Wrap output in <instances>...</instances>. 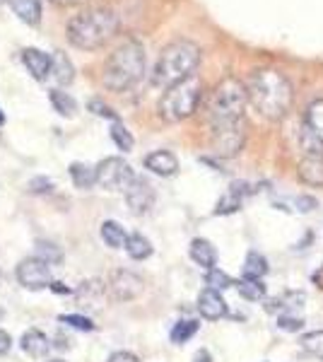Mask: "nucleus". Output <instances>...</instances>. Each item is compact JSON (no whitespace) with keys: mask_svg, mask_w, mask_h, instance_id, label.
Wrapping results in <instances>:
<instances>
[{"mask_svg":"<svg viewBox=\"0 0 323 362\" xmlns=\"http://www.w3.org/2000/svg\"><path fill=\"white\" fill-rule=\"evenodd\" d=\"M246 92H249L251 107L268 121L285 119L292 107V99H295L292 83L285 73L275 68L254 70L246 80Z\"/></svg>","mask_w":323,"mask_h":362,"instance_id":"f257e3e1","label":"nucleus"},{"mask_svg":"<svg viewBox=\"0 0 323 362\" xmlns=\"http://www.w3.org/2000/svg\"><path fill=\"white\" fill-rule=\"evenodd\" d=\"M116 32H119V15L104 5L80 10L78 15L70 17L66 29L68 42L82 51L102 49L116 37Z\"/></svg>","mask_w":323,"mask_h":362,"instance_id":"f03ea898","label":"nucleus"},{"mask_svg":"<svg viewBox=\"0 0 323 362\" xmlns=\"http://www.w3.org/2000/svg\"><path fill=\"white\" fill-rule=\"evenodd\" d=\"M145 75V46L138 39H126L104 61L102 83L109 92H128Z\"/></svg>","mask_w":323,"mask_h":362,"instance_id":"7ed1b4c3","label":"nucleus"},{"mask_svg":"<svg viewBox=\"0 0 323 362\" xmlns=\"http://www.w3.org/2000/svg\"><path fill=\"white\" fill-rule=\"evenodd\" d=\"M198 63H201V46L193 44L191 39H176L162 49L155 68H152V83L169 90V87L193 78Z\"/></svg>","mask_w":323,"mask_h":362,"instance_id":"20e7f679","label":"nucleus"},{"mask_svg":"<svg viewBox=\"0 0 323 362\" xmlns=\"http://www.w3.org/2000/svg\"><path fill=\"white\" fill-rule=\"evenodd\" d=\"M249 104V92L246 83L237 78H225L215 85L205 102V116H208L210 128L217 126H232L244 121V109Z\"/></svg>","mask_w":323,"mask_h":362,"instance_id":"39448f33","label":"nucleus"},{"mask_svg":"<svg viewBox=\"0 0 323 362\" xmlns=\"http://www.w3.org/2000/svg\"><path fill=\"white\" fill-rule=\"evenodd\" d=\"M203 99V83L193 75V78L184 80V83L169 87L160 99V116L169 124H179V121L189 119L196 114L198 104Z\"/></svg>","mask_w":323,"mask_h":362,"instance_id":"423d86ee","label":"nucleus"},{"mask_svg":"<svg viewBox=\"0 0 323 362\" xmlns=\"http://www.w3.org/2000/svg\"><path fill=\"white\" fill-rule=\"evenodd\" d=\"M133 167L121 157H107L97 165V184L107 191H126L133 184Z\"/></svg>","mask_w":323,"mask_h":362,"instance_id":"0eeeda50","label":"nucleus"},{"mask_svg":"<svg viewBox=\"0 0 323 362\" xmlns=\"http://www.w3.org/2000/svg\"><path fill=\"white\" fill-rule=\"evenodd\" d=\"M299 140L304 153H323V99H314L307 107Z\"/></svg>","mask_w":323,"mask_h":362,"instance_id":"6e6552de","label":"nucleus"},{"mask_svg":"<svg viewBox=\"0 0 323 362\" xmlns=\"http://www.w3.org/2000/svg\"><path fill=\"white\" fill-rule=\"evenodd\" d=\"M210 131H213V150L220 157H234L244 148V140H246L244 121L232 126H217L210 128Z\"/></svg>","mask_w":323,"mask_h":362,"instance_id":"1a4fd4ad","label":"nucleus"},{"mask_svg":"<svg viewBox=\"0 0 323 362\" xmlns=\"http://www.w3.org/2000/svg\"><path fill=\"white\" fill-rule=\"evenodd\" d=\"M51 264L39 256H32V259H25L20 266H17V280L20 285H25L27 290H44L51 288Z\"/></svg>","mask_w":323,"mask_h":362,"instance_id":"9d476101","label":"nucleus"},{"mask_svg":"<svg viewBox=\"0 0 323 362\" xmlns=\"http://www.w3.org/2000/svg\"><path fill=\"white\" fill-rule=\"evenodd\" d=\"M126 203H128V208H131V213L135 215L150 213V208L155 206V189H152L150 181L135 177L133 184L126 189Z\"/></svg>","mask_w":323,"mask_h":362,"instance_id":"9b49d317","label":"nucleus"},{"mask_svg":"<svg viewBox=\"0 0 323 362\" xmlns=\"http://www.w3.org/2000/svg\"><path fill=\"white\" fill-rule=\"evenodd\" d=\"M109 288H111V295L116 300H133L143 293V278L135 276L131 271H116L114 276L109 280Z\"/></svg>","mask_w":323,"mask_h":362,"instance_id":"f8f14e48","label":"nucleus"},{"mask_svg":"<svg viewBox=\"0 0 323 362\" xmlns=\"http://www.w3.org/2000/svg\"><path fill=\"white\" fill-rule=\"evenodd\" d=\"M22 63L27 66L29 75L39 83H44L46 78H51V68H54V56L44 54L41 49H34V46H27L22 49Z\"/></svg>","mask_w":323,"mask_h":362,"instance_id":"ddd939ff","label":"nucleus"},{"mask_svg":"<svg viewBox=\"0 0 323 362\" xmlns=\"http://www.w3.org/2000/svg\"><path fill=\"white\" fill-rule=\"evenodd\" d=\"M299 179L307 186H323V153H304L299 160Z\"/></svg>","mask_w":323,"mask_h":362,"instance_id":"4468645a","label":"nucleus"},{"mask_svg":"<svg viewBox=\"0 0 323 362\" xmlns=\"http://www.w3.org/2000/svg\"><path fill=\"white\" fill-rule=\"evenodd\" d=\"M145 169H150L157 177H174L179 172V160L169 150H155L145 157Z\"/></svg>","mask_w":323,"mask_h":362,"instance_id":"2eb2a0df","label":"nucleus"},{"mask_svg":"<svg viewBox=\"0 0 323 362\" xmlns=\"http://www.w3.org/2000/svg\"><path fill=\"white\" fill-rule=\"evenodd\" d=\"M198 312H201V317H205V319L217 321L227 314V305L217 290L205 288L203 293L198 295Z\"/></svg>","mask_w":323,"mask_h":362,"instance_id":"dca6fc26","label":"nucleus"},{"mask_svg":"<svg viewBox=\"0 0 323 362\" xmlns=\"http://www.w3.org/2000/svg\"><path fill=\"white\" fill-rule=\"evenodd\" d=\"M13 13L20 17L25 25L29 27H39L41 22V3L39 0H8Z\"/></svg>","mask_w":323,"mask_h":362,"instance_id":"f3484780","label":"nucleus"},{"mask_svg":"<svg viewBox=\"0 0 323 362\" xmlns=\"http://www.w3.org/2000/svg\"><path fill=\"white\" fill-rule=\"evenodd\" d=\"M191 259L196 261L198 266H203L205 271L215 268L217 264V251L208 239H193L191 242Z\"/></svg>","mask_w":323,"mask_h":362,"instance_id":"a211bd4d","label":"nucleus"},{"mask_svg":"<svg viewBox=\"0 0 323 362\" xmlns=\"http://www.w3.org/2000/svg\"><path fill=\"white\" fill-rule=\"evenodd\" d=\"M68 172H70L73 184L82 191L92 189V186L97 184V167H90V165H85V162H73V165L68 167Z\"/></svg>","mask_w":323,"mask_h":362,"instance_id":"6ab92c4d","label":"nucleus"},{"mask_svg":"<svg viewBox=\"0 0 323 362\" xmlns=\"http://www.w3.org/2000/svg\"><path fill=\"white\" fill-rule=\"evenodd\" d=\"M51 78L56 80L58 85H70L75 80V66L73 61L63 54V51H56L54 54V68H51Z\"/></svg>","mask_w":323,"mask_h":362,"instance_id":"aec40b11","label":"nucleus"},{"mask_svg":"<svg viewBox=\"0 0 323 362\" xmlns=\"http://www.w3.org/2000/svg\"><path fill=\"white\" fill-rule=\"evenodd\" d=\"M102 300H104V288H102V283L92 280V283H82V285H80V290H78V302H80V307L99 309V307H102Z\"/></svg>","mask_w":323,"mask_h":362,"instance_id":"412c9836","label":"nucleus"},{"mask_svg":"<svg viewBox=\"0 0 323 362\" xmlns=\"http://www.w3.org/2000/svg\"><path fill=\"white\" fill-rule=\"evenodd\" d=\"M49 348H51L49 338L37 329L27 331V334L22 336V350H25L27 355H32V358H44V355L49 353Z\"/></svg>","mask_w":323,"mask_h":362,"instance_id":"4be33fe9","label":"nucleus"},{"mask_svg":"<svg viewBox=\"0 0 323 362\" xmlns=\"http://www.w3.org/2000/svg\"><path fill=\"white\" fill-rule=\"evenodd\" d=\"M302 307H304V295L302 293H287V295H280V297H275V300L268 302L270 312L283 309V314H295Z\"/></svg>","mask_w":323,"mask_h":362,"instance_id":"5701e85b","label":"nucleus"},{"mask_svg":"<svg viewBox=\"0 0 323 362\" xmlns=\"http://www.w3.org/2000/svg\"><path fill=\"white\" fill-rule=\"evenodd\" d=\"M102 239L109 244L111 249H121V247H126L128 235H126V230L116 223V220H104L102 223Z\"/></svg>","mask_w":323,"mask_h":362,"instance_id":"b1692460","label":"nucleus"},{"mask_svg":"<svg viewBox=\"0 0 323 362\" xmlns=\"http://www.w3.org/2000/svg\"><path fill=\"white\" fill-rule=\"evenodd\" d=\"M266 273H268L266 256L258 254V251H249V256H246V261H244V278L246 280H261Z\"/></svg>","mask_w":323,"mask_h":362,"instance_id":"393cba45","label":"nucleus"},{"mask_svg":"<svg viewBox=\"0 0 323 362\" xmlns=\"http://www.w3.org/2000/svg\"><path fill=\"white\" fill-rule=\"evenodd\" d=\"M49 102H51V107H54L61 116H66V119H73L75 112H78V104H75V99L70 97L68 92H63V90H51L49 92Z\"/></svg>","mask_w":323,"mask_h":362,"instance_id":"a878e982","label":"nucleus"},{"mask_svg":"<svg viewBox=\"0 0 323 362\" xmlns=\"http://www.w3.org/2000/svg\"><path fill=\"white\" fill-rule=\"evenodd\" d=\"M242 208V186L239 184H232V189L227 191V196L217 203L215 208V215H229V213H237Z\"/></svg>","mask_w":323,"mask_h":362,"instance_id":"bb28decb","label":"nucleus"},{"mask_svg":"<svg viewBox=\"0 0 323 362\" xmlns=\"http://www.w3.org/2000/svg\"><path fill=\"white\" fill-rule=\"evenodd\" d=\"M126 251H128V256H131V259L143 261V259H148V256L152 254V244H150L148 237L131 235V237H128V242H126Z\"/></svg>","mask_w":323,"mask_h":362,"instance_id":"cd10ccee","label":"nucleus"},{"mask_svg":"<svg viewBox=\"0 0 323 362\" xmlns=\"http://www.w3.org/2000/svg\"><path fill=\"white\" fill-rule=\"evenodd\" d=\"M111 140L116 143V148L123 150V153H131L133 150V145H135V140L131 136V131H128L126 126L121 124V121H114V126H111Z\"/></svg>","mask_w":323,"mask_h":362,"instance_id":"c85d7f7f","label":"nucleus"},{"mask_svg":"<svg viewBox=\"0 0 323 362\" xmlns=\"http://www.w3.org/2000/svg\"><path fill=\"white\" fill-rule=\"evenodd\" d=\"M198 334V321L193 319H184L179 321V324L172 329V343H176V346H181V343H186L189 338H193Z\"/></svg>","mask_w":323,"mask_h":362,"instance_id":"c756f323","label":"nucleus"},{"mask_svg":"<svg viewBox=\"0 0 323 362\" xmlns=\"http://www.w3.org/2000/svg\"><path fill=\"white\" fill-rule=\"evenodd\" d=\"M302 350L314 358H321L323 360V331H311V334H304L302 336Z\"/></svg>","mask_w":323,"mask_h":362,"instance_id":"7c9ffc66","label":"nucleus"},{"mask_svg":"<svg viewBox=\"0 0 323 362\" xmlns=\"http://www.w3.org/2000/svg\"><path fill=\"white\" fill-rule=\"evenodd\" d=\"M239 295L249 302H258V300H263V295H266V285H263L261 280H246L244 278L242 283H239Z\"/></svg>","mask_w":323,"mask_h":362,"instance_id":"2f4dec72","label":"nucleus"},{"mask_svg":"<svg viewBox=\"0 0 323 362\" xmlns=\"http://www.w3.org/2000/svg\"><path fill=\"white\" fill-rule=\"evenodd\" d=\"M205 283H208V288L210 290H227V288H232V278L227 276L225 271H220V268H210L208 273H205Z\"/></svg>","mask_w":323,"mask_h":362,"instance_id":"473e14b6","label":"nucleus"},{"mask_svg":"<svg viewBox=\"0 0 323 362\" xmlns=\"http://www.w3.org/2000/svg\"><path fill=\"white\" fill-rule=\"evenodd\" d=\"M87 109H90L95 116H102V119H109V121H119V114L114 112V109L109 107V104H104L102 99H90V104H87Z\"/></svg>","mask_w":323,"mask_h":362,"instance_id":"72a5a7b5","label":"nucleus"},{"mask_svg":"<svg viewBox=\"0 0 323 362\" xmlns=\"http://www.w3.org/2000/svg\"><path fill=\"white\" fill-rule=\"evenodd\" d=\"M278 329L295 334V331L304 329V319H299L297 314H280V317H278Z\"/></svg>","mask_w":323,"mask_h":362,"instance_id":"f704fd0d","label":"nucleus"},{"mask_svg":"<svg viewBox=\"0 0 323 362\" xmlns=\"http://www.w3.org/2000/svg\"><path fill=\"white\" fill-rule=\"evenodd\" d=\"M61 321H63V324H68V326H73V329H78V331H92V329H95V324H92L87 317H82V314H63Z\"/></svg>","mask_w":323,"mask_h":362,"instance_id":"c9c22d12","label":"nucleus"},{"mask_svg":"<svg viewBox=\"0 0 323 362\" xmlns=\"http://www.w3.org/2000/svg\"><path fill=\"white\" fill-rule=\"evenodd\" d=\"M29 191H32V194H44V191H51V181L46 177L32 179V181H29Z\"/></svg>","mask_w":323,"mask_h":362,"instance_id":"e433bc0d","label":"nucleus"},{"mask_svg":"<svg viewBox=\"0 0 323 362\" xmlns=\"http://www.w3.org/2000/svg\"><path fill=\"white\" fill-rule=\"evenodd\" d=\"M107 362H140L138 358H135L133 353H128V350H119V353H114Z\"/></svg>","mask_w":323,"mask_h":362,"instance_id":"4c0bfd02","label":"nucleus"},{"mask_svg":"<svg viewBox=\"0 0 323 362\" xmlns=\"http://www.w3.org/2000/svg\"><path fill=\"white\" fill-rule=\"evenodd\" d=\"M10 346H13V341H10V336L5 334L3 329H0V355H5V353H8Z\"/></svg>","mask_w":323,"mask_h":362,"instance_id":"58836bf2","label":"nucleus"},{"mask_svg":"<svg viewBox=\"0 0 323 362\" xmlns=\"http://www.w3.org/2000/svg\"><path fill=\"white\" fill-rule=\"evenodd\" d=\"M311 280H314L316 288H321V290H323V266L314 273V276H311Z\"/></svg>","mask_w":323,"mask_h":362,"instance_id":"ea45409f","label":"nucleus"},{"mask_svg":"<svg viewBox=\"0 0 323 362\" xmlns=\"http://www.w3.org/2000/svg\"><path fill=\"white\" fill-rule=\"evenodd\" d=\"M193 362H213V358H210L208 350H198V355L193 358Z\"/></svg>","mask_w":323,"mask_h":362,"instance_id":"a19ab883","label":"nucleus"},{"mask_svg":"<svg viewBox=\"0 0 323 362\" xmlns=\"http://www.w3.org/2000/svg\"><path fill=\"white\" fill-rule=\"evenodd\" d=\"M54 5H63V8H68V5H78V3H85V0H51Z\"/></svg>","mask_w":323,"mask_h":362,"instance_id":"79ce46f5","label":"nucleus"},{"mask_svg":"<svg viewBox=\"0 0 323 362\" xmlns=\"http://www.w3.org/2000/svg\"><path fill=\"white\" fill-rule=\"evenodd\" d=\"M51 288H54L56 293H70V290H68V288H66V285H63V283H51Z\"/></svg>","mask_w":323,"mask_h":362,"instance_id":"37998d69","label":"nucleus"},{"mask_svg":"<svg viewBox=\"0 0 323 362\" xmlns=\"http://www.w3.org/2000/svg\"><path fill=\"white\" fill-rule=\"evenodd\" d=\"M3 124H5V114L0 112V126H3Z\"/></svg>","mask_w":323,"mask_h":362,"instance_id":"c03bdc74","label":"nucleus"},{"mask_svg":"<svg viewBox=\"0 0 323 362\" xmlns=\"http://www.w3.org/2000/svg\"><path fill=\"white\" fill-rule=\"evenodd\" d=\"M49 362H63V360H49Z\"/></svg>","mask_w":323,"mask_h":362,"instance_id":"a18cd8bd","label":"nucleus"},{"mask_svg":"<svg viewBox=\"0 0 323 362\" xmlns=\"http://www.w3.org/2000/svg\"><path fill=\"white\" fill-rule=\"evenodd\" d=\"M3 3H5V0H0V5H3Z\"/></svg>","mask_w":323,"mask_h":362,"instance_id":"49530a36","label":"nucleus"}]
</instances>
